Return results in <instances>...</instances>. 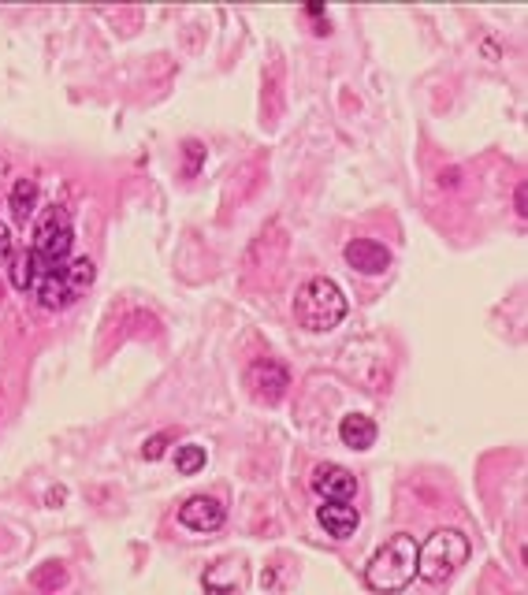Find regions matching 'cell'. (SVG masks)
Wrapping results in <instances>:
<instances>
[{
  "label": "cell",
  "mask_w": 528,
  "mask_h": 595,
  "mask_svg": "<svg viewBox=\"0 0 528 595\" xmlns=\"http://www.w3.org/2000/svg\"><path fill=\"white\" fill-rule=\"evenodd\" d=\"M71 250H75V227H71L67 209L45 205V209L34 216V238H30V246H27L34 279L64 268L67 261H71Z\"/></svg>",
  "instance_id": "cell-1"
},
{
  "label": "cell",
  "mask_w": 528,
  "mask_h": 595,
  "mask_svg": "<svg viewBox=\"0 0 528 595\" xmlns=\"http://www.w3.org/2000/svg\"><path fill=\"white\" fill-rule=\"evenodd\" d=\"M227 521V510L220 499H212V495H190L183 506H179V525L190 532H216L224 529Z\"/></svg>",
  "instance_id": "cell-6"
},
{
  "label": "cell",
  "mask_w": 528,
  "mask_h": 595,
  "mask_svg": "<svg viewBox=\"0 0 528 595\" xmlns=\"http://www.w3.org/2000/svg\"><path fill=\"white\" fill-rule=\"evenodd\" d=\"M30 581L38 584V588H60V584H67V573L56 566V562H49V577H45V573H34Z\"/></svg>",
  "instance_id": "cell-14"
},
{
  "label": "cell",
  "mask_w": 528,
  "mask_h": 595,
  "mask_svg": "<svg viewBox=\"0 0 528 595\" xmlns=\"http://www.w3.org/2000/svg\"><path fill=\"white\" fill-rule=\"evenodd\" d=\"M8 279H12L15 291H30V283H34V268H30L27 250H15L12 265H8Z\"/></svg>",
  "instance_id": "cell-13"
},
{
  "label": "cell",
  "mask_w": 528,
  "mask_h": 595,
  "mask_svg": "<svg viewBox=\"0 0 528 595\" xmlns=\"http://www.w3.org/2000/svg\"><path fill=\"white\" fill-rule=\"evenodd\" d=\"M309 484H313V491H317L320 499H331V503H354V495H357L354 473H350L346 465H335V462L317 465Z\"/></svg>",
  "instance_id": "cell-7"
},
{
  "label": "cell",
  "mask_w": 528,
  "mask_h": 595,
  "mask_svg": "<svg viewBox=\"0 0 528 595\" xmlns=\"http://www.w3.org/2000/svg\"><path fill=\"white\" fill-rule=\"evenodd\" d=\"M469 562V536L458 529H439L417 547V577L428 584L450 581Z\"/></svg>",
  "instance_id": "cell-4"
},
{
  "label": "cell",
  "mask_w": 528,
  "mask_h": 595,
  "mask_svg": "<svg viewBox=\"0 0 528 595\" xmlns=\"http://www.w3.org/2000/svg\"><path fill=\"white\" fill-rule=\"evenodd\" d=\"M376 436H380V428H376V421L365 417V413H346L343 421H339V439H343V447L350 450L376 447Z\"/></svg>",
  "instance_id": "cell-10"
},
{
  "label": "cell",
  "mask_w": 528,
  "mask_h": 595,
  "mask_svg": "<svg viewBox=\"0 0 528 595\" xmlns=\"http://www.w3.org/2000/svg\"><path fill=\"white\" fill-rule=\"evenodd\" d=\"M164 447H168V436H153L142 443V458H149V462H157V458H164Z\"/></svg>",
  "instance_id": "cell-16"
},
{
  "label": "cell",
  "mask_w": 528,
  "mask_h": 595,
  "mask_svg": "<svg viewBox=\"0 0 528 595\" xmlns=\"http://www.w3.org/2000/svg\"><path fill=\"white\" fill-rule=\"evenodd\" d=\"M413 577H417V540L406 532L380 543L365 566V584L372 592H402Z\"/></svg>",
  "instance_id": "cell-3"
},
{
  "label": "cell",
  "mask_w": 528,
  "mask_h": 595,
  "mask_svg": "<svg viewBox=\"0 0 528 595\" xmlns=\"http://www.w3.org/2000/svg\"><path fill=\"white\" fill-rule=\"evenodd\" d=\"M517 216L525 220V186H517Z\"/></svg>",
  "instance_id": "cell-17"
},
{
  "label": "cell",
  "mask_w": 528,
  "mask_h": 595,
  "mask_svg": "<svg viewBox=\"0 0 528 595\" xmlns=\"http://www.w3.org/2000/svg\"><path fill=\"white\" fill-rule=\"evenodd\" d=\"M343 257L346 265L361 272V276H383L391 268V250L383 242H372V238H350Z\"/></svg>",
  "instance_id": "cell-8"
},
{
  "label": "cell",
  "mask_w": 528,
  "mask_h": 595,
  "mask_svg": "<svg viewBox=\"0 0 528 595\" xmlns=\"http://www.w3.org/2000/svg\"><path fill=\"white\" fill-rule=\"evenodd\" d=\"M205 462H209V454H205V447H198V443H186V447H179V454H175V469L183 476H198L201 469H205Z\"/></svg>",
  "instance_id": "cell-12"
},
{
  "label": "cell",
  "mask_w": 528,
  "mask_h": 595,
  "mask_svg": "<svg viewBox=\"0 0 528 595\" xmlns=\"http://www.w3.org/2000/svg\"><path fill=\"white\" fill-rule=\"evenodd\" d=\"M294 317L305 331L313 335H324V331L339 328L346 317V294L343 287L328 276L305 279L298 294H294Z\"/></svg>",
  "instance_id": "cell-2"
},
{
  "label": "cell",
  "mask_w": 528,
  "mask_h": 595,
  "mask_svg": "<svg viewBox=\"0 0 528 595\" xmlns=\"http://www.w3.org/2000/svg\"><path fill=\"white\" fill-rule=\"evenodd\" d=\"M64 499H67V491H64V488H60V491H56V488L49 491V503H64Z\"/></svg>",
  "instance_id": "cell-18"
},
{
  "label": "cell",
  "mask_w": 528,
  "mask_h": 595,
  "mask_svg": "<svg viewBox=\"0 0 528 595\" xmlns=\"http://www.w3.org/2000/svg\"><path fill=\"white\" fill-rule=\"evenodd\" d=\"M317 521L331 540H350L357 532V525H361V514H357V506L350 503H331V499H324V503L317 506Z\"/></svg>",
  "instance_id": "cell-9"
},
{
  "label": "cell",
  "mask_w": 528,
  "mask_h": 595,
  "mask_svg": "<svg viewBox=\"0 0 528 595\" xmlns=\"http://www.w3.org/2000/svg\"><path fill=\"white\" fill-rule=\"evenodd\" d=\"M12 216H15V224H30V216L38 212V186L30 183V179H15V186H12Z\"/></svg>",
  "instance_id": "cell-11"
},
{
  "label": "cell",
  "mask_w": 528,
  "mask_h": 595,
  "mask_svg": "<svg viewBox=\"0 0 528 595\" xmlns=\"http://www.w3.org/2000/svg\"><path fill=\"white\" fill-rule=\"evenodd\" d=\"M15 250H19V246H15L12 231H8V227L0 224V268H8V265H12Z\"/></svg>",
  "instance_id": "cell-15"
},
{
  "label": "cell",
  "mask_w": 528,
  "mask_h": 595,
  "mask_svg": "<svg viewBox=\"0 0 528 595\" xmlns=\"http://www.w3.org/2000/svg\"><path fill=\"white\" fill-rule=\"evenodd\" d=\"M246 387H250V395L261 406H276V402H283L287 387H291V372L283 369L279 361H272V357H261V361H253L246 369Z\"/></svg>",
  "instance_id": "cell-5"
}]
</instances>
